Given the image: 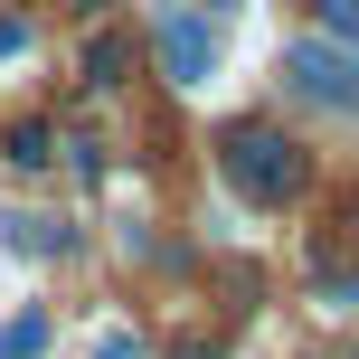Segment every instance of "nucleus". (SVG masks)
I'll return each mask as SVG.
<instances>
[{
	"instance_id": "obj_1",
	"label": "nucleus",
	"mask_w": 359,
	"mask_h": 359,
	"mask_svg": "<svg viewBox=\"0 0 359 359\" xmlns=\"http://www.w3.org/2000/svg\"><path fill=\"white\" fill-rule=\"evenodd\" d=\"M217 170H227L255 208H284V198L303 189V151H293L284 133H265V123H236L227 142H217Z\"/></svg>"
},
{
	"instance_id": "obj_2",
	"label": "nucleus",
	"mask_w": 359,
	"mask_h": 359,
	"mask_svg": "<svg viewBox=\"0 0 359 359\" xmlns=\"http://www.w3.org/2000/svg\"><path fill=\"white\" fill-rule=\"evenodd\" d=\"M284 86L303 95V104H322V114H350L359 104V57L341 38H293L284 48Z\"/></svg>"
},
{
	"instance_id": "obj_3",
	"label": "nucleus",
	"mask_w": 359,
	"mask_h": 359,
	"mask_svg": "<svg viewBox=\"0 0 359 359\" xmlns=\"http://www.w3.org/2000/svg\"><path fill=\"white\" fill-rule=\"evenodd\" d=\"M161 76H170L180 95H198L217 76V29L198 10H161Z\"/></svg>"
},
{
	"instance_id": "obj_4",
	"label": "nucleus",
	"mask_w": 359,
	"mask_h": 359,
	"mask_svg": "<svg viewBox=\"0 0 359 359\" xmlns=\"http://www.w3.org/2000/svg\"><path fill=\"white\" fill-rule=\"evenodd\" d=\"M48 350V312H10L0 322V359H38Z\"/></svg>"
},
{
	"instance_id": "obj_5",
	"label": "nucleus",
	"mask_w": 359,
	"mask_h": 359,
	"mask_svg": "<svg viewBox=\"0 0 359 359\" xmlns=\"http://www.w3.org/2000/svg\"><path fill=\"white\" fill-rule=\"evenodd\" d=\"M10 161H19V170H48V161H57V133H48V123H10Z\"/></svg>"
},
{
	"instance_id": "obj_6",
	"label": "nucleus",
	"mask_w": 359,
	"mask_h": 359,
	"mask_svg": "<svg viewBox=\"0 0 359 359\" xmlns=\"http://www.w3.org/2000/svg\"><path fill=\"white\" fill-rule=\"evenodd\" d=\"M10 236H19L29 255H57V246H67V227H57V217H10Z\"/></svg>"
},
{
	"instance_id": "obj_7",
	"label": "nucleus",
	"mask_w": 359,
	"mask_h": 359,
	"mask_svg": "<svg viewBox=\"0 0 359 359\" xmlns=\"http://www.w3.org/2000/svg\"><path fill=\"white\" fill-rule=\"evenodd\" d=\"M114 76H123V38H95L86 48V86H114Z\"/></svg>"
},
{
	"instance_id": "obj_8",
	"label": "nucleus",
	"mask_w": 359,
	"mask_h": 359,
	"mask_svg": "<svg viewBox=\"0 0 359 359\" xmlns=\"http://www.w3.org/2000/svg\"><path fill=\"white\" fill-rule=\"evenodd\" d=\"M322 29H331V38H350V29H359V0H322Z\"/></svg>"
},
{
	"instance_id": "obj_9",
	"label": "nucleus",
	"mask_w": 359,
	"mask_h": 359,
	"mask_svg": "<svg viewBox=\"0 0 359 359\" xmlns=\"http://www.w3.org/2000/svg\"><path fill=\"white\" fill-rule=\"evenodd\" d=\"M95 359H142V341H133V331H104V341H95Z\"/></svg>"
},
{
	"instance_id": "obj_10",
	"label": "nucleus",
	"mask_w": 359,
	"mask_h": 359,
	"mask_svg": "<svg viewBox=\"0 0 359 359\" xmlns=\"http://www.w3.org/2000/svg\"><path fill=\"white\" fill-rule=\"evenodd\" d=\"M29 48V19H0V57H19Z\"/></svg>"
},
{
	"instance_id": "obj_11",
	"label": "nucleus",
	"mask_w": 359,
	"mask_h": 359,
	"mask_svg": "<svg viewBox=\"0 0 359 359\" xmlns=\"http://www.w3.org/2000/svg\"><path fill=\"white\" fill-rule=\"evenodd\" d=\"M217 10H236V0H217Z\"/></svg>"
}]
</instances>
